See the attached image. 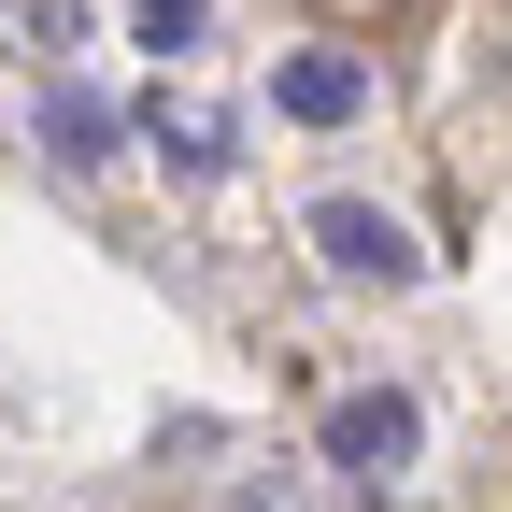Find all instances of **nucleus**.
<instances>
[{
  "instance_id": "423d86ee",
  "label": "nucleus",
  "mask_w": 512,
  "mask_h": 512,
  "mask_svg": "<svg viewBox=\"0 0 512 512\" xmlns=\"http://www.w3.org/2000/svg\"><path fill=\"white\" fill-rule=\"evenodd\" d=\"M128 29H143V57H185L214 15H200V0H128Z\"/></svg>"
},
{
  "instance_id": "f03ea898",
  "label": "nucleus",
  "mask_w": 512,
  "mask_h": 512,
  "mask_svg": "<svg viewBox=\"0 0 512 512\" xmlns=\"http://www.w3.org/2000/svg\"><path fill=\"white\" fill-rule=\"evenodd\" d=\"M313 256H328L342 285H413V271H427L413 228H399V214H370V200H313Z\"/></svg>"
},
{
  "instance_id": "39448f33",
  "label": "nucleus",
  "mask_w": 512,
  "mask_h": 512,
  "mask_svg": "<svg viewBox=\"0 0 512 512\" xmlns=\"http://www.w3.org/2000/svg\"><path fill=\"white\" fill-rule=\"evenodd\" d=\"M143 128H157V157H171V171H200V185L228 171V128H214V114H143Z\"/></svg>"
},
{
  "instance_id": "20e7f679",
  "label": "nucleus",
  "mask_w": 512,
  "mask_h": 512,
  "mask_svg": "<svg viewBox=\"0 0 512 512\" xmlns=\"http://www.w3.org/2000/svg\"><path fill=\"white\" fill-rule=\"evenodd\" d=\"M43 143H57V157H72V171H86V157H114V114H100V100H72V86H57V100H43Z\"/></svg>"
},
{
  "instance_id": "f257e3e1",
  "label": "nucleus",
  "mask_w": 512,
  "mask_h": 512,
  "mask_svg": "<svg viewBox=\"0 0 512 512\" xmlns=\"http://www.w3.org/2000/svg\"><path fill=\"white\" fill-rule=\"evenodd\" d=\"M413 441H427V413L399 399V384H356V399H328V470H356V484H399V470H413Z\"/></svg>"
},
{
  "instance_id": "7ed1b4c3",
  "label": "nucleus",
  "mask_w": 512,
  "mask_h": 512,
  "mask_svg": "<svg viewBox=\"0 0 512 512\" xmlns=\"http://www.w3.org/2000/svg\"><path fill=\"white\" fill-rule=\"evenodd\" d=\"M271 114H299V128H342V114H370V72H356V57H328V43H299L285 72H271Z\"/></svg>"
},
{
  "instance_id": "0eeeda50",
  "label": "nucleus",
  "mask_w": 512,
  "mask_h": 512,
  "mask_svg": "<svg viewBox=\"0 0 512 512\" xmlns=\"http://www.w3.org/2000/svg\"><path fill=\"white\" fill-rule=\"evenodd\" d=\"M228 512H299V498H285V484H242V498H228Z\"/></svg>"
}]
</instances>
